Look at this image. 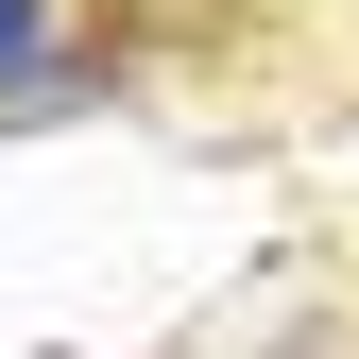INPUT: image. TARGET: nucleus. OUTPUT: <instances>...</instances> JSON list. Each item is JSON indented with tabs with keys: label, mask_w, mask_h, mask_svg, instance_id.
Listing matches in <instances>:
<instances>
[{
	"label": "nucleus",
	"mask_w": 359,
	"mask_h": 359,
	"mask_svg": "<svg viewBox=\"0 0 359 359\" xmlns=\"http://www.w3.org/2000/svg\"><path fill=\"white\" fill-rule=\"evenodd\" d=\"M34 18L52 0H0V86H34Z\"/></svg>",
	"instance_id": "nucleus-1"
}]
</instances>
